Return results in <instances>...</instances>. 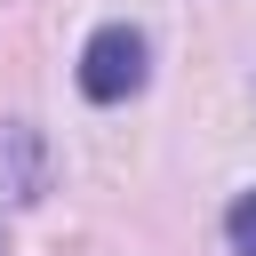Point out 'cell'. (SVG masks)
Listing matches in <instances>:
<instances>
[{
  "mask_svg": "<svg viewBox=\"0 0 256 256\" xmlns=\"http://www.w3.org/2000/svg\"><path fill=\"white\" fill-rule=\"evenodd\" d=\"M144 88V32L136 24H96L80 48V96L88 104H120Z\"/></svg>",
  "mask_w": 256,
  "mask_h": 256,
  "instance_id": "obj_1",
  "label": "cell"
},
{
  "mask_svg": "<svg viewBox=\"0 0 256 256\" xmlns=\"http://www.w3.org/2000/svg\"><path fill=\"white\" fill-rule=\"evenodd\" d=\"M0 144H8V160H16V192L32 200V192H40V152H32V128H8Z\"/></svg>",
  "mask_w": 256,
  "mask_h": 256,
  "instance_id": "obj_2",
  "label": "cell"
},
{
  "mask_svg": "<svg viewBox=\"0 0 256 256\" xmlns=\"http://www.w3.org/2000/svg\"><path fill=\"white\" fill-rule=\"evenodd\" d=\"M224 240H232V256H256V192H240V200H232Z\"/></svg>",
  "mask_w": 256,
  "mask_h": 256,
  "instance_id": "obj_3",
  "label": "cell"
}]
</instances>
